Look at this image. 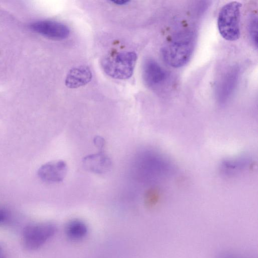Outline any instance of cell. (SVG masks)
Wrapping results in <instances>:
<instances>
[{
    "mask_svg": "<svg viewBox=\"0 0 258 258\" xmlns=\"http://www.w3.org/2000/svg\"><path fill=\"white\" fill-rule=\"evenodd\" d=\"M0 258H6L5 251L2 245L0 244Z\"/></svg>",
    "mask_w": 258,
    "mask_h": 258,
    "instance_id": "17",
    "label": "cell"
},
{
    "mask_svg": "<svg viewBox=\"0 0 258 258\" xmlns=\"http://www.w3.org/2000/svg\"><path fill=\"white\" fill-rule=\"evenodd\" d=\"M143 76L146 84L149 87H156L166 79V71L155 60L148 58L143 64Z\"/></svg>",
    "mask_w": 258,
    "mask_h": 258,
    "instance_id": "7",
    "label": "cell"
},
{
    "mask_svg": "<svg viewBox=\"0 0 258 258\" xmlns=\"http://www.w3.org/2000/svg\"><path fill=\"white\" fill-rule=\"evenodd\" d=\"M195 43V35L192 32L182 31L163 46L161 49L162 58L171 67H182L189 60L194 51Z\"/></svg>",
    "mask_w": 258,
    "mask_h": 258,
    "instance_id": "1",
    "label": "cell"
},
{
    "mask_svg": "<svg viewBox=\"0 0 258 258\" xmlns=\"http://www.w3.org/2000/svg\"><path fill=\"white\" fill-rule=\"evenodd\" d=\"M93 142L99 151H103L105 145V141L103 138L98 136H96L93 140Z\"/></svg>",
    "mask_w": 258,
    "mask_h": 258,
    "instance_id": "14",
    "label": "cell"
},
{
    "mask_svg": "<svg viewBox=\"0 0 258 258\" xmlns=\"http://www.w3.org/2000/svg\"><path fill=\"white\" fill-rule=\"evenodd\" d=\"M34 32L49 39L61 40L67 38L70 33L69 27L65 24L52 20H40L30 25Z\"/></svg>",
    "mask_w": 258,
    "mask_h": 258,
    "instance_id": "5",
    "label": "cell"
},
{
    "mask_svg": "<svg viewBox=\"0 0 258 258\" xmlns=\"http://www.w3.org/2000/svg\"><path fill=\"white\" fill-rule=\"evenodd\" d=\"M110 2L117 6H123L127 5L131 1L128 0H114L110 1Z\"/></svg>",
    "mask_w": 258,
    "mask_h": 258,
    "instance_id": "16",
    "label": "cell"
},
{
    "mask_svg": "<svg viewBox=\"0 0 258 258\" xmlns=\"http://www.w3.org/2000/svg\"><path fill=\"white\" fill-rule=\"evenodd\" d=\"M257 19L256 16L252 15L250 17L248 23V30L251 40L253 44L257 47Z\"/></svg>",
    "mask_w": 258,
    "mask_h": 258,
    "instance_id": "12",
    "label": "cell"
},
{
    "mask_svg": "<svg viewBox=\"0 0 258 258\" xmlns=\"http://www.w3.org/2000/svg\"><path fill=\"white\" fill-rule=\"evenodd\" d=\"M67 165L62 160L50 162L42 165L38 171L39 177L50 182L62 181L67 173Z\"/></svg>",
    "mask_w": 258,
    "mask_h": 258,
    "instance_id": "6",
    "label": "cell"
},
{
    "mask_svg": "<svg viewBox=\"0 0 258 258\" xmlns=\"http://www.w3.org/2000/svg\"><path fill=\"white\" fill-rule=\"evenodd\" d=\"M8 218V213L7 211L0 207V224L7 221Z\"/></svg>",
    "mask_w": 258,
    "mask_h": 258,
    "instance_id": "15",
    "label": "cell"
},
{
    "mask_svg": "<svg viewBox=\"0 0 258 258\" xmlns=\"http://www.w3.org/2000/svg\"><path fill=\"white\" fill-rule=\"evenodd\" d=\"M215 258H247L246 256L241 254L230 252L224 251L219 253Z\"/></svg>",
    "mask_w": 258,
    "mask_h": 258,
    "instance_id": "13",
    "label": "cell"
},
{
    "mask_svg": "<svg viewBox=\"0 0 258 258\" xmlns=\"http://www.w3.org/2000/svg\"><path fill=\"white\" fill-rule=\"evenodd\" d=\"M238 78L237 69L229 71L222 78L217 88V94L220 102H225L231 96L236 87Z\"/></svg>",
    "mask_w": 258,
    "mask_h": 258,
    "instance_id": "10",
    "label": "cell"
},
{
    "mask_svg": "<svg viewBox=\"0 0 258 258\" xmlns=\"http://www.w3.org/2000/svg\"><path fill=\"white\" fill-rule=\"evenodd\" d=\"M83 164L87 170L97 174L106 173L112 167L110 158L103 151L86 156L83 159Z\"/></svg>",
    "mask_w": 258,
    "mask_h": 258,
    "instance_id": "8",
    "label": "cell"
},
{
    "mask_svg": "<svg viewBox=\"0 0 258 258\" xmlns=\"http://www.w3.org/2000/svg\"><path fill=\"white\" fill-rule=\"evenodd\" d=\"M88 232L86 224L79 220L69 222L66 228L67 236L72 240H78L84 238Z\"/></svg>",
    "mask_w": 258,
    "mask_h": 258,
    "instance_id": "11",
    "label": "cell"
},
{
    "mask_svg": "<svg viewBox=\"0 0 258 258\" xmlns=\"http://www.w3.org/2000/svg\"><path fill=\"white\" fill-rule=\"evenodd\" d=\"M56 230L55 226L51 223L29 225L23 230L24 245L28 249H37L52 237Z\"/></svg>",
    "mask_w": 258,
    "mask_h": 258,
    "instance_id": "4",
    "label": "cell"
},
{
    "mask_svg": "<svg viewBox=\"0 0 258 258\" xmlns=\"http://www.w3.org/2000/svg\"><path fill=\"white\" fill-rule=\"evenodd\" d=\"M137 58L134 51H122L104 57L101 61V66L108 76L118 80H126L134 73Z\"/></svg>",
    "mask_w": 258,
    "mask_h": 258,
    "instance_id": "2",
    "label": "cell"
},
{
    "mask_svg": "<svg viewBox=\"0 0 258 258\" xmlns=\"http://www.w3.org/2000/svg\"><path fill=\"white\" fill-rule=\"evenodd\" d=\"M92 79V73L90 68L80 66L71 69L68 73L64 83L69 88H77L88 84Z\"/></svg>",
    "mask_w": 258,
    "mask_h": 258,
    "instance_id": "9",
    "label": "cell"
},
{
    "mask_svg": "<svg viewBox=\"0 0 258 258\" xmlns=\"http://www.w3.org/2000/svg\"><path fill=\"white\" fill-rule=\"evenodd\" d=\"M241 4L237 1L229 2L220 9L217 19L218 31L228 41H235L240 36V18Z\"/></svg>",
    "mask_w": 258,
    "mask_h": 258,
    "instance_id": "3",
    "label": "cell"
}]
</instances>
